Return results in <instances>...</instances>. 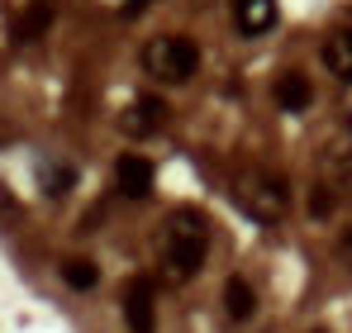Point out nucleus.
Wrapping results in <instances>:
<instances>
[{
    "mask_svg": "<svg viewBox=\"0 0 352 333\" xmlns=\"http://www.w3.org/2000/svg\"><path fill=\"white\" fill-rule=\"evenodd\" d=\"M210 253V219L200 210H172L162 228V262L176 281H190Z\"/></svg>",
    "mask_w": 352,
    "mask_h": 333,
    "instance_id": "obj_1",
    "label": "nucleus"
},
{
    "mask_svg": "<svg viewBox=\"0 0 352 333\" xmlns=\"http://www.w3.org/2000/svg\"><path fill=\"white\" fill-rule=\"evenodd\" d=\"M229 195H234V205L248 215V219L257 224H276L286 210H291V191H286V181L276 176V171H267V166H248V171H238L234 181H229Z\"/></svg>",
    "mask_w": 352,
    "mask_h": 333,
    "instance_id": "obj_2",
    "label": "nucleus"
},
{
    "mask_svg": "<svg viewBox=\"0 0 352 333\" xmlns=\"http://www.w3.org/2000/svg\"><path fill=\"white\" fill-rule=\"evenodd\" d=\"M195 67H200V48H195L186 34H162V39H153V43L143 48V72L157 76L162 86L190 81Z\"/></svg>",
    "mask_w": 352,
    "mask_h": 333,
    "instance_id": "obj_3",
    "label": "nucleus"
},
{
    "mask_svg": "<svg viewBox=\"0 0 352 333\" xmlns=\"http://www.w3.org/2000/svg\"><path fill=\"white\" fill-rule=\"evenodd\" d=\"M124 319L133 333H153L157 329V286L148 277H133L124 290Z\"/></svg>",
    "mask_w": 352,
    "mask_h": 333,
    "instance_id": "obj_4",
    "label": "nucleus"
},
{
    "mask_svg": "<svg viewBox=\"0 0 352 333\" xmlns=\"http://www.w3.org/2000/svg\"><path fill=\"white\" fill-rule=\"evenodd\" d=\"M167 114H172V110H167L162 96H138L129 110L119 114V129H124L129 138H153V133L167 124Z\"/></svg>",
    "mask_w": 352,
    "mask_h": 333,
    "instance_id": "obj_5",
    "label": "nucleus"
},
{
    "mask_svg": "<svg viewBox=\"0 0 352 333\" xmlns=\"http://www.w3.org/2000/svg\"><path fill=\"white\" fill-rule=\"evenodd\" d=\"M115 191L124 200H148L153 195V162L138 153H124L115 162Z\"/></svg>",
    "mask_w": 352,
    "mask_h": 333,
    "instance_id": "obj_6",
    "label": "nucleus"
},
{
    "mask_svg": "<svg viewBox=\"0 0 352 333\" xmlns=\"http://www.w3.org/2000/svg\"><path fill=\"white\" fill-rule=\"evenodd\" d=\"M234 19H238V34L243 39H257V34L276 29L281 10H276V0H234Z\"/></svg>",
    "mask_w": 352,
    "mask_h": 333,
    "instance_id": "obj_7",
    "label": "nucleus"
},
{
    "mask_svg": "<svg viewBox=\"0 0 352 333\" xmlns=\"http://www.w3.org/2000/svg\"><path fill=\"white\" fill-rule=\"evenodd\" d=\"M272 96H276V105H281V110L300 114V110H309V100H314V86H309V76H305V72H281Z\"/></svg>",
    "mask_w": 352,
    "mask_h": 333,
    "instance_id": "obj_8",
    "label": "nucleus"
},
{
    "mask_svg": "<svg viewBox=\"0 0 352 333\" xmlns=\"http://www.w3.org/2000/svg\"><path fill=\"white\" fill-rule=\"evenodd\" d=\"M324 67L338 76V81H352V24L348 29H333L324 39Z\"/></svg>",
    "mask_w": 352,
    "mask_h": 333,
    "instance_id": "obj_9",
    "label": "nucleus"
},
{
    "mask_svg": "<svg viewBox=\"0 0 352 333\" xmlns=\"http://www.w3.org/2000/svg\"><path fill=\"white\" fill-rule=\"evenodd\" d=\"M252 310H257L252 286L243 277H229L224 281V314H229V319H252Z\"/></svg>",
    "mask_w": 352,
    "mask_h": 333,
    "instance_id": "obj_10",
    "label": "nucleus"
},
{
    "mask_svg": "<svg viewBox=\"0 0 352 333\" xmlns=\"http://www.w3.org/2000/svg\"><path fill=\"white\" fill-rule=\"evenodd\" d=\"M48 19H53V5H48V0H34V5L19 14V24H14V39H19V43H34V39L48 29Z\"/></svg>",
    "mask_w": 352,
    "mask_h": 333,
    "instance_id": "obj_11",
    "label": "nucleus"
},
{
    "mask_svg": "<svg viewBox=\"0 0 352 333\" xmlns=\"http://www.w3.org/2000/svg\"><path fill=\"white\" fill-rule=\"evenodd\" d=\"M62 281H67L72 290H96L100 267H96L91 257H67V262H62Z\"/></svg>",
    "mask_w": 352,
    "mask_h": 333,
    "instance_id": "obj_12",
    "label": "nucleus"
},
{
    "mask_svg": "<svg viewBox=\"0 0 352 333\" xmlns=\"http://www.w3.org/2000/svg\"><path fill=\"white\" fill-rule=\"evenodd\" d=\"M324 171H329V176H352V143H348V148H343V143H338V148H329Z\"/></svg>",
    "mask_w": 352,
    "mask_h": 333,
    "instance_id": "obj_13",
    "label": "nucleus"
},
{
    "mask_svg": "<svg viewBox=\"0 0 352 333\" xmlns=\"http://www.w3.org/2000/svg\"><path fill=\"white\" fill-rule=\"evenodd\" d=\"M309 215H314V219H329V215H333V186H314V195H309Z\"/></svg>",
    "mask_w": 352,
    "mask_h": 333,
    "instance_id": "obj_14",
    "label": "nucleus"
},
{
    "mask_svg": "<svg viewBox=\"0 0 352 333\" xmlns=\"http://www.w3.org/2000/svg\"><path fill=\"white\" fill-rule=\"evenodd\" d=\"M338 257H343V262L352 267V224L343 228V238H338Z\"/></svg>",
    "mask_w": 352,
    "mask_h": 333,
    "instance_id": "obj_15",
    "label": "nucleus"
},
{
    "mask_svg": "<svg viewBox=\"0 0 352 333\" xmlns=\"http://www.w3.org/2000/svg\"><path fill=\"white\" fill-rule=\"evenodd\" d=\"M153 0H129V14H138V10H148Z\"/></svg>",
    "mask_w": 352,
    "mask_h": 333,
    "instance_id": "obj_16",
    "label": "nucleus"
}]
</instances>
